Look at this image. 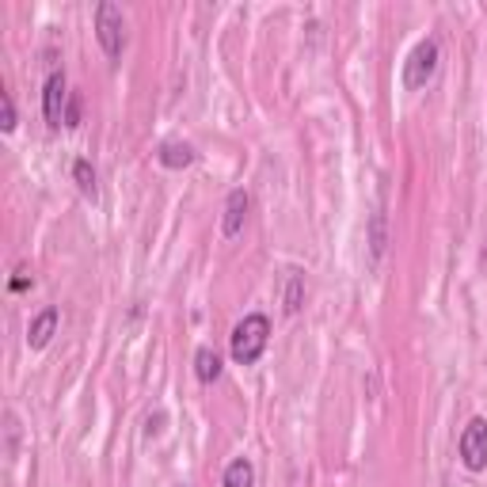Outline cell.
I'll list each match as a JSON object with an SVG mask.
<instances>
[{"mask_svg": "<svg viewBox=\"0 0 487 487\" xmlns=\"http://www.w3.org/2000/svg\"><path fill=\"white\" fill-rule=\"evenodd\" d=\"M270 343V320L263 312H248L236 327H233V339H228V351H233V362L240 366H255L263 358Z\"/></svg>", "mask_w": 487, "mask_h": 487, "instance_id": "cell-1", "label": "cell"}, {"mask_svg": "<svg viewBox=\"0 0 487 487\" xmlns=\"http://www.w3.org/2000/svg\"><path fill=\"white\" fill-rule=\"evenodd\" d=\"M95 38L111 62H119L126 50V20H122V8L111 4V0H103V4L95 8Z\"/></svg>", "mask_w": 487, "mask_h": 487, "instance_id": "cell-2", "label": "cell"}, {"mask_svg": "<svg viewBox=\"0 0 487 487\" xmlns=\"http://www.w3.org/2000/svg\"><path fill=\"white\" fill-rule=\"evenodd\" d=\"M438 42L434 38H423V42H415V50L408 54V62H404V88L408 92H419L426 88V84L434 80L438 73Z\"/></svg>", "mask_w": 487, "mask_h": 487, "instance_id": "cell-3", "label": "cell"}, {"mask_svg": "<svg viewBox=\"0 0 487 487\" xmlns=\"http://www.w3.org/2000/svg\"><path fill=\"white\" fill-rule=\"evenodd\" d=\"M457 453H461V465L468 472H483L487 468V419L476 415V419L465 423L461 438H457Z\"/></svg>", "mask_w": 487, "mask_h": 487, "instance_id": "cell-4", "label": "cell"}, {"mask_svg": "<svg viewBox=\"0 0 487 487\" xmlns=\"http://www.w3.org/2000/svg\"><path fill=\"white\" fill-rule=\"evenodd\" d=\"M69 80H65V73L57 69V73H50L46 77V84H42V114H46V122L54 126H65V103H69Z\"/></svg>", "mask_w": 487, "mask_h": 487, "instance_id": "cell-5", "label": "cell"}, {"mask_svg": "<svg viewBox=\"0 0 487 487\" xmlns=\"http://www.w3.org/2000/svg\"><path fill=\"white\" fill-rule=\"evenodd\" d=\"M248 206H252V198H248V191H244V187L228 191V198H225V218H221V236H225V240H233V236L244 233Z\"/></svg>", "mask_w": 487, "mask_h": 487, "instance_id": "cell-6", "label": "cell"}, {"mask_svg": "<svg viewBox=\"0 0 487 487\" xmlns=\"http://www.w3.org/2000/svg\"><path fill=\"white\" fill-rule=\"evenodd\" d=\"M57 309L50 305V309H42L38 317L31 320V327H27V347L31 351H46L50 347V339H54V332H57Z\"/></svg>", "mask_w": 487, "mask_h": 487, "instance_id": "cell-7", "label": "cell"}, {"mask_svg": "<svg viewBox=\"0 0 487 487\" xmlns=\"http://www.w3.org/2000/svg\"><path fill=\"white\" fill-rule=\"evenodd\" d=\"M156 161H161L164 168H171V171H179V168L194 164V149L187 145V141H164V145L156 149Z\"/></svg>", "mask_w": 487, "mask_h": 487, "instance_id": "cell-8", "label": "cell"}, {"mask_svg": "<svg viewBox=\"0 0 487 487\" xmlns=\"http://www.w3.org/2000/svg\"><path fill=\"white\" fill-rule=\"evenodd\" d=\"M384 248H389V233H384V210L377 206L369 218V263L374 267L384 260Z\"/></svg>", "mask_w": 487, "mask_h": 487, "instance_id": "cell-9", "label": "cell"}, {"mask_svg": "<svg viewBox=\"0 0 487 487\" xmlns=\"http://www.w3.org/2000/svg\"><path fill=\"white\" fill-rule=\"evenodd\" d=\"M301 305H305V275H301L297 267L285 270V312L297 317Z\"/></svg>", "mask_w": 487, "mask_h": 487, "instance_id": "cell-10", "label": "cell"}, {"mask_svg": "<svg viewBox=\"0 0 487 487\" xmlns=\"http://www.w3.org/2000/svg\"><path fill=\"white\" fill-rule=\"evenodd\" d=\"M194 377L202 381V384H213V381L221 377V358L213 354L210 347H198L194 351Z\"/></svg>", "mask_w": 487, "mask_h": 487, "instance_id": "cell-11", "label": "cell"}, {"mask_svg": "<svg viewBox=\"0 0 487 487\" xmlns=\"http://www.w3.org/2000/svg\"><path fill=\"white\" fill-rule=\"evenodd\" d=\"M221 487H255V465L248 461V457H236V461L225 468Z\"/></svg>", "mask_w": 487, "mask_h": 487, "instance_id": "cell-12", "label": "cell"}, {"mask_svg": "<svg viewBox=\"0 0 487 487\" xmlns=\"http://www.w3.org/2000/svg\"><path fill=\"white\" fill-rule=\"evenodd\" d=\"M73 183L80 187V194L84 198H95L99 194V187H95V168H92V161H73Z\"/></svg>", "mask_w": 487, "mask_h": 487, "instance_id": "cell-13", "label": "cell"}, {"mask_svg": "<svg viewBox=\"0 0 487 487\" xmlns=\"http://www.w3.org/2000/svg\"><path fill=\"white\" fill-rule=\"evenodd\" d=\"M0 130L4 134L16 130V103H12L8 92H0Z\"/></svg>", "mask_w": 487, "mask_h": 487, "instance_id": "cell-14", "label": "cell"}, {"mask_svg": "<svg viewBox=\"0 0 487 487\" xmlns=\"http://www.w3.org/2000/svg\"><path fill=\"white\" fill-rule=\"evenodd\" d=\"M65 126H69V130H77V126H80V95L77 92L69 95V103H65Z\"/></svg>", "mask_w": 487, "mask_h": 487, "instance_id": "cell-15", "label": "cell"}, {"mask_svg": "<svg viewBox=\"0 0 487 487\" xmlns=\"http://www.w3.org/2000/svg\"><path fill=\"white\" fill-rule=\"evenodd\" d=\"M164 419H168V415H164V411H156V415H149V419H145V438H156V434H161V431H164Z\"/></svg>", "mask_w": 487, "mask_h": 487, "instance_id": "cell-16", "label": "cell"}, {"mask_svg": "<svg viewBox=\"0 0 487 487\" xmlns=\"http://www.w3.org/2000/svg\"><path fill=\"white\" fill-rule=\"evenodd\" d=\"M27 285H31V278H12V290H16V293L27 290Z\"/></svg>", "mask_w": 487, "mask_h": 487, "instance_id": "cell-17", "label": "cell"}, {"mask_svg": "<svg viewBox=\"0 0 487 487\" xmlns=\"http://www.w3.org/2000/svg\"><path fill=\"white\" fill-rule=\"evenodd\" d=\"M483 263H487V248H483Z\"/></svg>", "mask_w": 487, "mask_h": 487, "instance_id": "cell-18", "label": "cell"}]
</instances>
